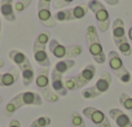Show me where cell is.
I'll return each mask as SVG.
<instances>
[{
	"mask_svg": "<svg viewBox=\"0 0 132 127\" xmlns=\"http://www.w3.org/2000/svg\"><path fill=\"white\" fill-rule=\"evenodd\" d=\"M42 104H43V97L39 93L32 92V91L21 92L8 101V104L5 105V115L12 117L18 109H21L22 106H26V105L40 106Z\"/></svg>",
	"mask_w": 132,
	"mask_h": 127,
	"instance_id": "cell-1",
	"label": "cell"
},
{
	"mask_svg": "<svg viewBox=\"0 0 132 127\" xmlns=\"http://www.w3.org/2000/svg\"><path fill=\"white\" fill-rule=\"evenodd\" d=\"M95 75H96V66L92 65V64H88L79 74L70 77V78H66L65 87L68 91H77V90L84 88L88 83H91Z\"/></svg>",
	"mask_w": 132,
	"mask_h": 127,
	"instance_id": "cell-2",
	"label": "cell"
},
{
	"mask_svg": "<svg viewBox=\"0 0 132 127\" xmlns=\"http://www.w3.org/2000/svg\"><path fill=\"white\" fill-rule=\"evenodd\" d=\"M86 39H87V44H88V51L92 54L93 60L97 64H100V65L104 64L106 61V56L104 53L102 44L100 43V39H98V31H97V27L95 25L87 26Z\"/></svg>",
	"mask_w": 132,
	"mask_h": 127,
	"instance_id": "cell-3",
	"label": "cell"
},
{
	"mask_svg": "<svg viewBox=\"0 0 132 127\" xmlns=\"http://www.w3.org/2000/svg\"><path fill=\"white\" fill-rule=\"evenodd\" d=\"M111 30H113V39H114V43L118 47V51L122 53V56L129 57L132 54V51H131V45H129L128 38L126 35L124 21L122 18H115L113 21Z\"/></svg>",
	"mask_w": 132,
	"mask_h": 127,
	"instance_id": "cell-4",
	"label": "cell"
},
{
	"mask_svg": "<svg viewBox=\"0 0 132 127\" xmlns=\"http://www.w3.org/2000/svg\"><path fill=\"white\" fill-rule=\"evenodd\" d=\"M35 83L44 100L48 102H57L60 100V96L52 90V86L49 84V68H40L38 70Z\"/></svg>",
	"mask_w": 132,
	"mask_h": 127,
	"instance_id": "cell-5",
	"label": "cell"
},
{
	"mask_svg": "<svg viewBox=\"0 0 132 127\" xmlns=\"http://www.w3.org/2000/svg\"><path fill=\"white\" fill-rule=\"evenodd\" d=\"M48 48H49V52L60 60H74L83 52L82 45H77V44L75 45H63V44H60L58 40H56V39H52L49 42Z\"/></svg>",
	"mask_w": 132,
	"mask_h": 127,
	"instance_id": "cell-6",
	"label": "cell"
},
{
	"mask_svg": "<svg viewBox=\"0 0 132 127\" xmlns=\"http://www.w3.org/2000/svg\"><path fill=\"white\" fill-rule=\"evenodd\" d=\"M87 7H88V9H91L93 12V14L96 17L98 31L106 33L110 26V16H109L106 7L101 2H98V0H89Z\"/></svg>",
	"mask_w": 132,
	"mask_h": 127,
	"instance_id": "cell-7",
	"label": "cell"
},
{
	"mask_svg": "<svg viewBox=\"0 0 132 127\" xmlns=\"http://www.w3.org/2000/svg\"><path fill=\"white\" fill-rule=\"evenodd\" d=\"M110 86H111V74L104 73L93 86L87 87L82 91V96L84 99H96V97L101 96L102 93L108 92Z\"/></svg>",
	"mask_w": 132,
	"mask_h": 127,
	"instance_id": "cell-8",
	"label": "cell"
},
{
	"mask_svg": "<svg viewBox=\"0 0 132 127\" xmlns=\"http://www.w3.org/2000/svg\"><path fill=\"white\" fill-rule=\"evenodd\" d=\"M106 58H108V62H109V68L114 72V74L117 75V78L122 83L131 82V74L124 68V64H123V61H122V58H120V56H119L118 52L110 51Z\"/></svg>",
	"mask_w": 132,
	"mask_h": 127,
	"instance_id": "cell-9",
	"label": "cell"
},
{
	"mask_svg": "<svg viewBox=\"0 0 132 127\" xmlns=\"http://www.w3.org/2000/svg\"><path fill=\"white\" fill-rule=\"evenodd\" d=\"M83 115H86L88 119H91L97 127H111L109 117L105 115L101 110H98L93 106L84 108L83 109Z\"/></svg>",
	"mask_w": 132,
	"mask_h": 127,
	"instance_id": "cell-10",
	"label": "cell"
},
{
	"mask_svg": "<svg viewBox=\"0 0 132 127\" xmlns=\"http://www.w3.org/2000/svg\"><path fill=\"white\" fill-rule=\"evenodd\" d=\"M49 5L51 4L39 0V2H38V18L43 23V26H45V27H54L57 21L54 20V16L52 14Z\"/></svg>",
	"mask_w": 132,
	"mask_h": 127,
	"instance_id": "cell-11",
	"label": "cell"
},
{
	"mask_svg": "<svg viewBox=\"0 0 132 127\" xmlns=\"http://www.w3.org/2000/svg\"><path fill=\"white\" fill-rule=\"evenodd\" d=\"M32 52H34V58L39 64V66H42V68H49L51 66V60H49V56L47 53L45 45H43V44H40L35 40L34 45H32Z\"/></svg>",
	"mask_w": 132,
	"mask_h": 127,
	"instance_id": "cell-12",
	"label": "cell"
},
{
	"mask_svg": "<svg viewBox=\"0 0 132 127\" xmlns=\"http://www.w3.org/2000/svg\"><path fill=\"white\" fill-rule=\"evenodd\" d=\"M51 86H52V90L58 95V96H68V90L65 87V79H63V75L57 73L56 70H52L51 73Z\"/></svg>",
	"mask_w": 132,
	"mask_h": 127,
	"instance_id": "cell-13",
	"label": "cell"
},
{
	"mask_svg": "<svg viewBox=\"0 0 132 127\" xmlns=\"http://www.w3.org/2000/svg\"><path fill=\"white\" fill-rule=\"evenodd\" d=\"M109 117L115 122V124L118 127H132L131 118L124 112H122L120 109H117V108L110 109L109 110Z\"/></svg>",
	"mask_w": 132,
	"mask_h": 127,
	"instance_id": "cell-14",
	"label": "cell"
},
{
	"mask_svg": "<svg viewBox=\"0 0 132 127\" xmlns=\"http://www.w3.org/2000/svg\"><path fill=\"white\" fill-rule=\"evenodd\" d=\"M14 0H2L0 2V13L8 22L16 21V12H14Z\"/></svg>",
	"mask_w": 132,
	"mask_h": 127,
	"instance_id": "cell-15",
	"label": "cell"
},
{
	"mask_svg": "<svg viewBox=\"0 0 132 127\" xmlns=\"http://www.w3.org/2000/svg\"><path fill=\"white\" fill-rule=\"evenodd\" d=\"M20 74H21L20 70L16 69V68L11 69L9 72H7L4 74H0V87H11V86H13L18 81Z\"/></svg>",
	"mask_w": 132,
	"mask_h": 127,
	"instance_id": "cell-16",
	"label": "cell"
},
{
	"mask_svg": "<svg viewBox=\"0 0 132 127\" xmlns=\"http://www.w3.org/2000/svg\"><path fill=\"white\" fill-rule=\"evenodd\" d=\"M9 58L18 66V69H22V68H25L26 65L31 64L30 60H29V57H27L23 52H21V51H18V49H12V51H9Z\"/></svg>",
	"mask_w": 132,
	"mask_h": 127,
	"instance_id": "cell-17",
	"label": "cell"
},
{
	"mask_svg": "<svg viewBox=\"0 0 132 127\" xmlns=\"http://www.w3.org/2000/svg\"><path fill=\"white\" fill-rule=\"evenodd\" d=\"M20 73H21V77H22V83L25 87L30 86L34 79H35V72H34V68L31 64H29V65H26L25 68L20 69Z\"/></svg>",
	"mask_w": 132,
	"mask_h": 127,
	"instance_id": "cell-18",
	"label": "cell"
},
{
	"mask_svg": "<svg viewBox=\"0 0 132 127\" xmlns=\"http://www.w3.org/2000/svg\"><path fill=\"white\" fill-rule=\"evenodd\" d=\"M74 66H75V60H60V61H57V64L54 65L53 70H56L57 73L63 75L65 73H68Z\"/></svg>",
	"mask_w": 132,
	"mask_h": 127,
	"instance_id": "cell-19",
	"label": "cell"
},
{
	"mask_svg": "<svg viewBox=\"0 0 132 127\" xmlns=\"http://www.w3.org/2000/svg\"><path fill=\"white\" fill-rule=\"evenodd\" d=\"M54 20L58 21V22H69V21H74L73 8H66V9L57 11V12L54 13Z\"/></svg>",
	"mask_w": 132,
	"mask_h": 127,
	"instance_id": "cell-20",
	"label": "cell"
},
{
	"mask_svg": "<svg viewBox=\"0 0 132 127\" xmlns=\"http://www.w3.org/2000/svg\"><path fill=\"white\" fill-rule=\"evenodd\" d=\"M73 13H74V20H82L87 16L88 13V7L87 4H79L77 7H73Z\"/></svg>",
	"mask_w": 132,
	"mask_h": 127,
	"instance_id": "cell-21",
	"label": "cell"
},
{
	"mask_svg": "<svg viewBox=\"0 0 132 127\" xmlns=\"http://www.w3.org/2000/svg\"><path fill=\"white\" fill-rule=\"evenodd\" d=\"M70 121H71V127H86L84 119L78 112H71Z\"/></svg>",
	"mask_w": 132,
	"mask_h": 127,
	"instance_id": "cell-22",
	"label": "cell"
},
{
	"mask_svg": "<svg viewBox=\"0 0 132 127\" xmlns=\"http://www.w3.org/2000/svg\"><path fill=\"white\" fill-rule=\"evenodd\" d=\"M119 102H120V105H122L126 110L132 112V97H131L128 93H126V92L120 93V96H119Z\"/></svg>",
	"mask_w": 132,
	"mask_h": 127,
	"instance_id": "cell-23",
	"label": "cell"
},
{
	"mask_svg": "<svg viewBox=\"0 0 132 127\" xmlns=\"http://www.w3.org/2000/svg\"><path fill=\"white\" fill-rule=\"evenodd\" d=\"M51 122H52V121H51L49 117L43 115V117H39V118L34 119L32 123L30 124V127H48V126L51 124Z\"/></svg>",
	"mask_w": 132,
	"mask_h": 127,
	"instance_id": "cell-24",
	"label": "cell"
},
{
	"mask_svg": "<svg viewBox=\"0 0 132 127\" xmlns=\"http://www.w3.org/2000/svg\"><path fill=\"white\" fill-rule=\"evenodd\" d=\"M32 0H17L14 3V12L16 13H22L23 11H26L30 4H31Z\"/></svg>",
	"mask_w": 132,
	"mask_h": 127,
	"instance_id": "cell-25",
	"label": "cell"
},
{
	"mask_svg": "<svg viewBox=\"0 0 132 127\" xmlns=\"http://www.w3.org/2000/svg\"><path fill=\"white\" fill-rule=\"evenodd\" d=\"M49 38H51V34H49V33H40V34L36 36L35 40H36L38 43L43 44V45H47L48 42H49Z\"/></svg>",
	"mask_w": 132,
	"mask_h": 127,
	"instance_id": "cell-26",
	"label": "cell"
},
{
	"mask_svg": "<svg viewBox=\"0 0 132 127\" xmlns=\"http://www.w3.org/2000/svg\"><path fill=\"white\" fill-rule=\"evenodd\" d=\"M73 2H74V0H54V2H53V7H54L57 11H60V8L68 7V5H70Z\"/></svg>",
	"mask_w": 132,
	"mask_h": 127,
	"instance_id": "cell-27",
	"label": "cell"
},
{
	"mask_svg": "<svg viewBox=\"0 0 132 127\" xmlns=\"http://www.w3.org/2000/svg\"><path fill=\"white\" fill-rule=\"evenodd\" d=\"M8 127H21V122L18 119H12L9 122V126Z\"/></svg>",
	"mask_w": 132,
	"mask_h": 127,
	"instance_id": "cell-28",
	"label": "cell"
},
{
	"mask_svg": "<svg viewBox=\"0 0 132 127\" xmlns=\"http://www.w3.org/2000/svg\"><path fill=\"white\" fill-rule=\"evenodd\" d=\"M105 3L108 5H111V7H115L119 4V0H105Z\"/></svg>",
	"mask_w": 132,
	"mask_h": 127,
	"instance_id": "cell-29",
	"label": "cell"
},
{
	"mask_svg": "<svg viewBox=\"0 0 132 127\" xmlns=\"http://www.w3.org/2000/svg\"><path fill=\"white\" fill-rule=\"evenodd\" d=\"M127 36H128V40L132 43V22H131V26L128 29V33H127Z\"/></svg>",
	"mask_w": 132,
	"mask_h": 127,
	"instance_id": "cell-30",
	"label": "cell"
},
{
	"mask_svg": "<svg viewBox=\"0 0 132 127\" xmlns=\"http://www.w3.org/2000/svg\"><path fill=\"white\" fill-rule=\"evenodd\" d=\"M2 68H4V61L0 58V69H2Z\"/></svg>",
	"mask_w": 132,
	"mask_h": 127,
	"instance_id": "cell-31",
	"label": "cell"
},
{
	"mask_svg": "<svg viewBox=\"0 0 132 127\" xmlns=\"http://www.w3.org/2000/svg\"><path fill=\"white\" fill-rule=\"evenodd\" d=\"M0 36H2V16H0Z\"/></svg>",
	"mask_w": 132,
	"mask_h": 127,
	"instance_id": "cell-32",
	"label": "cell"
},
{
	"mask_svg": "<svg viewBox=\"0 0 132 127\" xmlns=\"http://www.w3.org/2000/svg\"><path fill=\"white\" fill-rule=\"evenodd\" d=\"M42 2H44V3H48V4H51V2H52V0H42Z\"/></svg>",
	"mask_w": 132,
	"mask_h": 127,
	"instance_id": "cell-33",
	"label": "cell"
},
{
	"mask_svg": "<svg viewBox=\"0 0 132 127\" xmlns=\"http://www.w3.org/2000/svg\"><path fill=\"white\" fill-rule=\"evenodd\" d=\"M2 101H3V99H2V96H0V104H2Z\"/></svg>",
	"mask_w": 132,
	"mask_h": 127,
	"instance_id": "cell-34",
	"label": "cell"
}]
</instances>
